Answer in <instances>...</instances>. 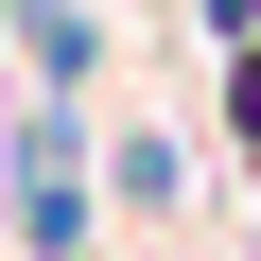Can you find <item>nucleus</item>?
<instances>
[{
  "label": "nucleus",
  "mask_w": 261,
  "mask_h": 261,
  "mask_svg": "<svg viewBox=\"0 0 261 261\" xmlns=\"http://www.w3.org/2000/svg\"><path fill=\"white\" fill-rule=\"evenodd\" d=\"M0 244L18 261H87L105 244V122L18 87V122H0Z\"/></svg>",
  "instance_id": "nucleus-1"
},
{
  "label": "nucleus",
  "mask_w": 261,
  "mask_h": 261,
  "mask_svg": "<svg viewBox=\"0 0 261 261\" xmlns=\"http://www.w3.org/2000/svg\"><path fill=\"white\" fill-rule=\"evenodd\" d=\"M192 157H174V122H105V226H174Z\"/></svg>",
  "instance_id": "nucleus-2"
}]
</instances>
